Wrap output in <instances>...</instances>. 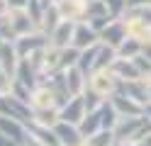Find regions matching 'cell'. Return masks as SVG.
<instances>
[{
    "instance_id": "cell-1",
    "label": "cell",
    "mask_w": 151,
    "mask_h": 146,
    "mask_svg": "<svg viewBox=\"0 0 151 146\" xmlns=\"http://www.w3.org/2000/svg\"><path fill=\"white\" fill-rule=\"evenodd\" d=\"M54 134H56L61 146H83V141H86V136L81 134L78 124H68L63 119H59L54 124Z\"/></svg>"
},
{
    "instance_id": "cell-2",
    "label": "cell",
    "mask_w": 151,
    "mask_h": 146,
    "mask_svg": "<svg viewBox=\"0 0 151 146\" xmlns=\"http://www.w3.org/2000/svg\"><path fill=\"white\" fill-rule=\"evenodd\" d=\"M110 102L115 105V110L119 112V117H139V114H144V105L137 102L134 97H129L127 93H112L110 95Z\"/></svg>"
},
{
    "instance_id": "cell-3",
    "label": "cell",
    "mask_w": 151,
    "mask_h": 146,
    "mask_svg": "<svg viewBox=\"0 0 151 146\" xmlns=\"http://www.w3.org/2000/svg\"><path fill=\"white\" fill-rule=\"evenodd\" d=\"M0 132L7 134L17 146H24L27 136H29V134H27V124L24 122L15 119V117H7V114H0Z\"/></svg>"
},
{
    "instance_id": "cell-4",
    "label": "cell",
    "mask_w": 151,
    "mask_h": 146,
    "mask_svg": "<svg viewBox=\"0 0 151 146\" xmlns=\"http://www.w3.org/2000/svg\"><path fill=\"white\" fill-rule=\"evenodd\" d=\"M83 117H86V100H83V95L71 97V100L59 110V119L68 122V124H81Z\"/></svg>"
},
{
    "instance_id": "cell-5",
    "label": "cell",
    "mask_w": 151,
    "mask_h": 146,
    "mask_svg": "<svg viewBox=\"0 0 151 146\" xmlns=\"http://www.w3.org/2000/svg\"><path fill=\"white\" fill-rule=\"evenodd\" d=\"M46 44H49V39H46V34H24L15 42V49L17 54H20V58H27L32 51H37V49H44Z\"/></svg>"
},
{
    "instance_id": "cell-6",
    "label": "cell",
    "mask_w": 151,
    "mask_h": 146,
    "mask_svg": "<svg viewBox=\"0 0 151 146\" xmlns=\"http://www.w3.org/2000/svg\"><path fill=\"white\" fill-rule=\"evenodd\" d=\"M7 19H10V24L15 27V32L20 34V37L29 34L32 29H34V24H37L24 7H10V15H7Z\"/></svg>"
},
{
    "instance_id": "cell-7",
    "label": "cell",
    "mask_w": 151,
    "mask_h": 146,
    "mask_svg": "<svg viewBox=\"0 0 151 146\" xmlns=\"http://www.w3.org/2000/svg\"><path fill=\"white\" fill-rule=\"evenodd\" d=\"M124 39H127V24H124V22H110V24L100 32V42L115 46V49L124 42Z\"/></svg>"
},
{
    "instance_id": "cell-8",
    "label": "cell",
    "mask_w": 151,
    "mask_h": 146,
    "mask_svg": "<svg viewBox=\"0 0 151 146\" xmlns=\"http://www.w3.org/2000/svg\"><path fill=\"white\" fill-rule=\"evenodd\" d=\"M100 34L93 29L90 24H76V32H73V46L76 49H88V46H95L98 44Z\"/></svg>"
},
{
    "instance_id": "cell-9",
    "label": "cell",
    "mask_w": 151,
    "mask_h": 146,
    "mask_svg": "<svg viewBox=\"0 0 151 146\" xmlns=\"http://www.w3.org/2000/svg\"><path fill=\"white\" fill-rule=\"evenodd\" d=\"M73 32H76L73 19H63V22L51 32V44L56 49H66L68 44H73Z\"/></svg>"
},
{
    "instance_id": "cell-10",
    "label": "cell",
    "mask_w": 151,
    "mask_h": 146,
    "mask_svg": "<svg viewBox=\"0 0 151 146\" xmlns=\"http://www.w3.org/2000/svg\"><path fill=\"white\" fill-rule=\"evenodd\" d=\"M119 93H127L129 97H134L137 102L141 105H146L149 102V88H146V81L141 83L139 78L137 81H119V88H117Z\"/></svg>"
},
{
    "instance_id": "cell-11",
    "label": "cell",
    "mask_w": 151,
    "mask_h": 146,
    "mask_svg": "<svg viewBox=\"0 0 151 146\" xmlns=\"http://www.w3.org/2000/svg\"><path fill=\"white\" fill-rule=\"evenodd\" d=\"M119 76H112V73H107V71H98V76L95 78H90V88L93 90H98L100 95H112L115 93V88H119V81H117Z\"/></svg>"
},
{
    "instance_id": "cell-12",
    "label": "cell",
    "mask_w": 151,
    "mask_h": 146,
    "mask_svg": "<svg viewBox=\"0 0 151 146\" xmlns=\"http://www.w3.org/2000/svg\"><path fill=\"white\" fill-rule=\"evenodd\" d=\"M112 68L117 71V76L122 78V81H137V78H141V71L137 68V63L134 61H127V58H119L117 56V61L112 63Z\"/></svg>"
},
{
    "instance_id": "cell-13",
    "label": "cell",
    "mask_w": 151,
    "mask_h": 146,
    "mask_svg": "<svg viewBox=\"0 0 151 146\" xmlns=\"http://www.w3.org/2000/svg\"><path fill=\"white\" fill-rule=\"evenodd\" d=\"M17 81L24 83L27 88H34L37 85V68L29 63V58H20V63H17Z\"/></svg>"
},
{
    "instance_id": "cell-14",
    "label": "cell",
    "mask_w": 151,
    "mask_h": 146,
    "mask_svg": "<svg viewBox=\"0 0 151 146\" xmlns=\"http://www.w3.org/2000/svg\"><path fill=\"white\" fill-rule=\"evenodd\" d=\"M17 58H20V54H17V49H15L10 42H3V44H0V68H5L7 73H12Z\"/></svg>"
},
{
    "instance_id": "cell-15",
    "label": "cell",
    "mask_w": 151,
    "mask_h": 146,
    "mask_svg": "<svg viewBox=\"0 0 151 146\" xmlns=\"http://www.w3.org/2000/svg\"><path fill=\"white\" fill-rule=\"evenodd\" d=\"M78 129H81V134L86 136H93V134H98L100 129H102V122H100V112L95 110V112H88L86 117H83V122L78 124Z\"/></svg>"
},
{
    "instance_id": "cell-16",
    "label": "cell",
    "mask_w": 151,
    "mask_h": 146,
    "mask_svg": "<svg viewBox=\"0 0 151 146\" xmlns=\"http://www.w3.org/2000/svg\"><path fill=\"white\" fill-rule=\"evenodd\" d=\"M66 81H68V88H71L73 95H81L83 85L88 83V78H86V73H83L78 66H71V68H66Z\"/></svg>"
},
{
    "instance_id": "cell-17",
    "label": "cell",
    "mask_w": 151,
    "mask_h": 146,
    "mask_svg": "<svg viewBox=\"0 0 151 146\" xmlns=\"http://www.w3.org/2000/svg\"><path fill=\"white\" fill-rule=\"evenodd\" d=\"M141 44H144L141 39H137V37H127L124 42L117 46V56H119V58H134V56L141 54Z\"/></svg>"
},
{
    "instance_id": "cell-18",
    "label": "cell",
    "mask_w": 151,
    "mask_h": 146,
    "mask_svg": "<svg viewBox=\"0 0 151 146\" xmlns=\"http://www.w3.org/2000/svg\"><path fill=\"white\" fill-rule=\"evenodd\" d=\"M32 105H34V110H46V107L56 105L51 88H49V85H44V88H37V90H34V95H32Z\"/></svg>"
},
{
    "instance_id": "cell-19",
    "label": "cell",
    "mask_w": 151,
    "mask_h": 146,
    "mask_svg": "<svg viewBox=\"0 0 151 146\" xmlns=\"http://www.w3.org/2000/svg\"><path fill=\"white\" fill-rule=\"evenodd\" d=\"M98 51H100V46H88V49H83L81 51V58H78V68L83 73L88 76V71H93L95 68V58H98Z\"/></svg>"
},
{
    "instance_id": "cell-20",
    "label": "cell",
    "mask_w": 151,
    "mask_h": 146,
    "mask_svg": "<svg viewBox=\"0 0 151 146\" xmlns=\"http://www.w3.org/2000/svg\"><path fill=\"white\" fill-rule=\"evenodd\" d=\"M59 19H63V17H61V12H59V7L51 5V7L44 12V19H42V29H44V34H51L54 29L61 24Z\"/></svg>"
},
{
    "instance_id": "cell-21",
    "label": "cell",
    "mask_w": 151,
    "mask_h": 146,
    "mask_svg": "<svg viewBox=\"0 0 151 146\" xmlns=\"http://www.w3.org/2000/svg\"><path fill=\"white\" fill-rule=\"evenodd\" d=\"M100 15H110L107 3L105 0H86V10H83V17L93 19V17H100Z\"/></svg>"
},
{
    "instance_id": "cell-22",
    "label": "cell",
    "mask_w": 151,
    "mask_h": 146,
    "mask_svg": "<svg viewBox=\"0 0 151 146\" xmlns=\"http://www.w3.org/2000/svg\"><path fill=\"white\" fill-rule=\"evenodd\" d=\"M112 141H117L112 129H102V132H98V134L88 136V146H112Z\"/></svg>"
},
{
    "instance_id": "cell-23",
    "label": "cell",
    "mask_w": 151,
    "mask_h": 146,
    "mask_svg": "<svg viewBox=\"0 0 151 146\" xmlns=\"http://www.w3.org/2000/svg\"><path fill=\"white\" fill-rule=\"evenodd\" d=\"M78 58H81V49H76L71 44V49L66 46L61 49V68L66 71V68H71V66H78Z\"/></svg>"
},
{
    "instance_id": "cell-24",
    "label": "cell",
    "mask_w": 151,
    "mask_h": 146,
    "mask_svg": "<svg viewBox=\"0 0 151 146\" xmlns=\"http://www.w3.org/2000/svg\"><path fill=\"white\" fill-rule=\"evenodd\" d=\"M34 122H39L44 127H54L56 122H59V114H56L51 107H46V110H37L34 112Z\"/></svg>"
},
{
    "instance_id": "cell-25",
    "label": "cell",
    "mask_w": 151,
    "mask_h": 146,
    "mask_svg": "<svg viewBox=\"0 0 151 146\" xmlns=\"http://www.w3.org/2000/svg\"><path fill=\"white\" fill-rule=\"evenodd\" d=\"M83 100H86V110H88V112H95V110H100V105L105 102V100H102V95H100L98 90H93V88H90V90H88L86 95H83Z\"/></svg>"
},
{
    "instance_id": "cell-26",
    "label": "cell",
    "mask_w": 151,
    "mask_h": 146,
    "mask_svg": "<svg viewBox=\"0 0 151 146\" xmlns=\"http://www.w3.org/2000/svg\"><path fill=\"white\" fill-rule=\"evenodd\" d=\"M0 37H3V42H10V44H15L17 37H20V34L15 32V27L10 24V19H7V17L0 22Z\"/></svg>"
},
{
    "instance_id": "cell-27",
    "label": "cell",
    "mask_w": 151,
    "mask_h": 146,
    "mask_svg": "<svg viewBox=\"0 0 151 146\" xmlns=\"http://www.w3.org/2000/svg\"><path fill=\"white\" fill-rule=\"evenodd\" d=\"M105 3H107V10H110L112 17L127 12V0H105Z\"/></svg>"
},
{
    "instance_id": "cell-28",
    "label": "cell",
    "mask_w": 151,
    "mask_h": 146,
    "mask_svg": "<svg viewBox=\"0 0 151 146\" xmlns=\"http://www.w3.org/2000/svg\"><path fill=\"white\" fill-rule=\"evenodd\" d=\"M110 22H112V15H100V17H93V19H90V27L100 34V32H102V29H105Z\"/></svg>"
},
{
    "instance_id": "cell-29",
    "label": "cell",
    "mask_w": 151,
    "mask_h": 146,
    "mask_svg": "<svg viewBox=\"0 0 151 146\" xmlns=\"http://www.w3.org/2000/svg\"><path fill=\"white\" fill-rule=\"evenodd\" d=\"M7 76H10V73H7L5 68H0V95L12 90V83H10V78H7Z\"/></svg>"
},
{
    "instance_id": "cell-30",
    "label": "cell",
    "mask_w": 151,
    "mask_h": 146,
    "mask_svg": "<svg viewBox=\"0 0 151 146\" xmlns=\"http://www.w3.org/2000/svg\"><path fill=\"white\" fill-rule=\"evenodd\" d=\"M7 15H10V3L7 0H0V19L7 17Z\"/></svg>"
},
{
    "instance_id": "cell-31",
    "label": "cell",
    "mask_w": 151,
    "mask_h": 146,
    "mask_svg": "<svg viewBox=\"0 0 151 146\" xmlns=\"http://www.w3.org/2000/svg\"><path fill=\"white\" fill-rule=\"evenodd\" d=\"M0 146H17V144H15L7 134H3V132H0Z\"/></svg>"
},
{
    "instance_id": "cell-32",
    "label": "cell",
    "mask_w": 151,
    "mask_h": 146,
    "mask_svg": "<svg viewBox=\"0 0 151 146\" xmlns=\"http://www.w3.org/2000/svg\"><path fill=\"white\" fill-rule=\"evenodd\" d=\"M141 54H144L146 58H151V39H146V42L141 44Z\"/></svg>"
},
{
    "instance_id": "cell-33",
    "label": "cell",
    "mask_w": 151,
    "mask_h": 146,
    "mask_svg": "<svg viewBox=\"0 0 151 146\" xmlns=\"http://www.w3.org/2000/svg\"><path fill=\"white\" fill-rule=\"evenodd\" d=\"M151 0H127V7H139V5H146Z\"/></svg>"
},
{
    "instance_id": "cell-34",
    "label": "cell",
    "mask_w": 151,
    "mask_h": 146,
    "mask_svg": "<svg viewBox=\"0 0 151 146\" xmlns=\"http://www.w3.org/2000/svg\"><path fill=\"white\" fill-rule=\"evenodd\" d=\"M139 144H141V146H151V132H149V134H146V136H144V139H141Z\"/></svg>"
},
{
    "instance_id": "cell-35",
    "label": "cell",
    "mask_w": 151,
    "mask_h": 146,
    "mask_svg": "<svg viewBox=\"0 0 151 146\" xmlns=\"http://www.w3.org/2000/svg\"><path fill=\"white\" fill-rule=\"evenodd\" d=\"M144 114H149V117H151V105H149V102L144 105Z\"/></svg>"
},
{
    "instance_id": "cell-36",
    "label": "cell",
    "mask_w": 151,
    "mask_h": 146,
    "mask_svg": "<svg viewBox=\"0 0 151 146\" xmlns=\"http://www.w3.org/2000/svg\"><path fill=\"white\" fill-rule=\"evenodd\" d=\"M0 44H3V37H0Z\"/></svg>"
},
{
    "instance_id": "cell-37",
    "label": "cell",
    "mask_w": 151,
    "mask_h": 146,
    "mask_svg": "<svg viewBox=\"0 0 151 146\" xmlns=\"http://www.w3.org/2000/svg\"><path fill=\"white\" fill-rule=\"evenodd\" d=\"M3 19H5V17H3ZM3 19H0V22H3Z\"/></svg>"
},
{
    "instance_id": "cell-38",
    "label": "cell",
    "mask_w": 151,
    "mask_h": 146,
    "mask_svg": "<svg viewBox=\"0 0 151 146\" xmlns=\"http://www.w3.org/2000/svg\"><path fill=\"white\" fill-rule=\"evenodd\" d=\"M56 146H61V144H56Z\"/></svg>"
}]
</instances>
